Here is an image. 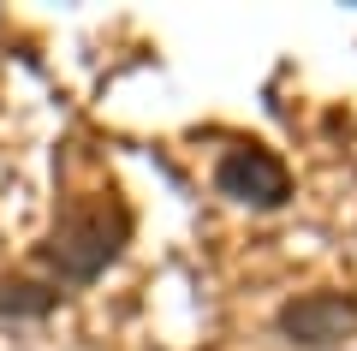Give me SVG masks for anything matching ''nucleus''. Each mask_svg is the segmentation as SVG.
Instances as JSON below:
<instances>
[{"instance_id": "f257e3e1", "label": "nucleus", "mask_w": 357, "mask_h": 351, "mask_svg": "<svg viewBox=\"0 0 357 351\" xmlns=\"http://www.w3.org/2000/svg\"><path fill=\"white\" fill-rule=\"evenodd\" d=\"M131 244V209L114 185L89 191V197H72L60 214H54L48 239L36 244V256L54 268V280L66 286H96L107 268L119 262V251Z\"/></svg>"}, {"instance_id": "f03ea898", "label": "nucleus", "mask_w": 357, "mask_h": 351, "mask_svg": "<svg viewBox=\"0 0 357 351\" xmlns=\"http://www.w3.org/2000/svg\"><path fill=\"white\" fill-rule=\"evenodd\" d=\"M215 191L227 202L274 214V209L292 202V167L268 149V143H232V149L215 161Z\"/></svg>"}, {"instance_id": "7ed1b4c3", "label": "nucleus", "mask_w": 357, "mask_h": 351, "mask_svg": "<svg viewBox=\"0 0 357 351\" xmlns=\"http://www.w3.org/2000/svg\"><path fill=\"white\" fill-rule=\"evenodd\" d=\"M274 327H280L286 345H304V351H333L357 334V298L351 292H333V286H316V292H298L274 310Z\"/></svg>"}, {"instance_id": "20e7f679", "label": "nucleus", "mask_w": 357, "mask_h": 351, "mask_svg": "<svg viewBox=\"0 0 357 351\" xmlns=\"http://www.w3.org/2000/svg\"><path fill=\"white\" fill-rule=\"evenodd\" d=\"M66 292L48 280H24V274H0V322H36L60 304Z\"/></svg>"}]
</instances>
